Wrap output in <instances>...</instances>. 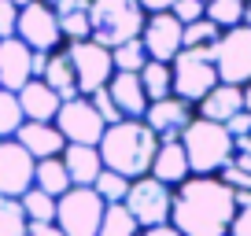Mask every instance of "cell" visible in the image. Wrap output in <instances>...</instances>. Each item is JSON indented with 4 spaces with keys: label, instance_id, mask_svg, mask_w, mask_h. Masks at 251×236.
I'll return each mask as SVG.
<instances>
[{
    "label": "cell",
    "instance_id": "cell-1",
    "mask_svg": "<svg viewBox=\"0 0 251 236\" xmlns=\"http://www.w3.org/2000/svg\"><path fill=\"white\" fill-rule=\"evenodd\" d=\"M233 218H236V192L218 173L188 177L185 185L174 189L170 225L181 236H229Z\"/></svg>",
    "mask_w": 251,
    "mask_h": 236
},
{
    "label": "cell",
    "instance_id": "cell-2",
    "mask_svg": "<svg viewBox=\"0 0 251 236\" xmlns=\"http://www.w3.org/2000/svg\"><path fill=\"white\" fill-rule=\"evenodd\" d=\"M155 151H159V137L137 118H122V122L103 129V141H100L103 170H115L122 177H129V181L151 173Z\"/></svg>",
    "mask_w": 251,
    "mask_h": 236
},
{
    "label": "cell",
    "instance_id": "cell-3",
    "mask_svg": "<svg viewBox=\"0 0 251 236\" xmlns=\"http://www.w3.org/2000/svg\"><path fill=\"white\" fill-rule=\"evenodd\" d=\"M181 144H185L188 166H192V177H211V173H222V166L233 163L236 144L229 137L226 126L218 122H207V118H192L188 129L181 133Z\"/></svg>",
    "mask_w": 251,
    "mask_h": 236
},
{
    "label": "cell",
    "instance_id": "cell-4",
    "mask_svg": "<svg viewBox=\"0 0 251 236\" xmlns=\"http://www.w3.org/2000/svg\"><path fill=\"white\" fill-rule=\"evenodd\" d=\"M144 23H148V11L141 8V0H93V8H89L93 41L103 48L137 41L144 33Z\"/></svg>",
    "mask_w": 251,
    "mask_h": 236
},
{
    "label": "cell",
    "instance_id": "cell-5",
    "mask_svg": "<svg viewBox=\"0 0 251 236\" xmlns=\"http://www.w3.org/2000/svg\"><path fill=\"white\" fill-rule=\"evenodd\" d=\"M174 71V96L196 107L214 85H222L218 78V63H214L211 48H181L177 59L170 63Z\"/></svg>",
    "mask_w": 251,
    "mask_h": 236
},
{
    "label": "cell",
    "instance_id": "cell-6",
    "mask_svg": "<svg viewBox=\"0 0 251 236\" xmlns=\"http://www.w3.org/2000/svg\"><path fill=\"white\" fill-rule=\"evenodd\" d=\"M103 211L107 203L96 196V189H71L55 199V225L63 236H100Z\"/></svg>",
    "mask_w": 251,
    "mask_h": 236
},
{
    "label": "cell",
    "instance_id": "cell-7",
    "mask_svg": "<svg viewBox=\"0 0 251 236\" xmlns=\"http://www.w3.org/2000/svg\"><path fill=\"white\" fill-rule=\"evenodd\" d=\"M126 207L129 214L137 218L141 229H159V225H170V214H174V189L155 177H137L129 185V196H126Z\"/></svg>",
    "mask_w": 251,
    "mask_h": 236
},
{
    "label": "cell",
    "instance_id": "cell-8",
    "mask_svg": "<svg viewBox=\"0 0 251 236\" xmlns=\"http://www.w3.org/2000/svg\"><path fill=\"white\" fill-rule=\"evenodd\" d=\"M214 63H218V78L226 85H248L251 81V26H233L222 30L218 45L211 48Z\"/></svg>",
    "mask_w": 251,
    "mask_h": 236
},
{
    "label": "cell",
    "instance_id": "cell-9",
    "mask_svg": "<svg viewBox=\"0 0 251 236\" xmlns=\"http://www.w3.org/2000/svg\"><path fill=\"white\" fill-rule=\"evenodd\" d=\"M67 55L74 63V74H78V93L93 96L96 89H107V81L115 78V59H111V48L89 41H74L67 45Z\"/></svg>",
    "mask_w": 251,
    "mask_h": 236
},
{
    "label": "cell",
    "instance_id": "cell-10",
    "mask_svg": "<svg viewBox=\"0 0 251 236\" xmlns=\"http://www.w3.org/2000/svg\"><path fill=\"white\" fill-rule=\"evenodd\" d=\"M55 129L63 133L67 144H89V148H100L107 122L96 115V107H93L89 96H78V100H67L59 107V115H55Z\"/></svg>",
    "mask_w": 251,
    "mask_h": 236
},
{
    "label": "cell",
    "instance_id": "cell-11",
    "mask_svg": "<svg viewBox=\"0 0 251 236\" xmlns=\"http://www.w3.org/2000/svg\"><path fill=\"white\" fill-rule=\"evenodd\" d=\"M15 37L23 41L26 48H33V52H55V48H63V33H59L55 8L52 4H41V0H33L30 8H23L19 11Z\"/></svg>",
    "mask_w": 251,
    "mask_h": 236
},
{
    "label": "cell",
    "instance_id": "cell-12",
    "mask_svg": "<svg viewBox=\"0 0 251 236\" xmlns=\"http://www.w3.org/2000/svg\"><path fill=\"white\" fill-rule=\"evenodd\" d=\"M33 155L23 144L11 137V141H0V199H23L33 189Z\"/></svg>",
    "mask_w": 251,
    "mask_h": 236
},
{
    "label": "cell",
    "instance_id": "cell-13",
    "mask_svg": "<svg viewBox=\"0 0 251 236\" xmlns=\"http://www.w3.org/2000/svg\"><path fill=\"white\" fill-rule=\"evenodd\" d=\"M141 41H144L148 59H155V63H174L177 52L185 48V26H181L170 11H159V15H148Z\"/></svg>",
    "mask_w": 251,
    "mask_h": 236
},
{
    "label": "cell",
    "instance_id": "cell-14",
    "mask_svg": "<svg viewBox=\"0 0 251 236\" xmlns=\"http://www.w3.org/2000/svg\"><path fill=\"white\" fill-rule=\"evenodd\" d=\"M192 118H196V107H192V103L177 100V96H166V100L148 103L144 126H148L151 133L159 137V144H163V141H181V133L188 129Z\"/></svg>",
    "mask_w": 251,
    "mask_h": 236
},
{
    "label": "cell",
    "instance_id": "cell-15",
    "mask_svg": "<svg viewBox=\"0 0 251 236\" xmlns=\"http://www.w3.org/2000/svg\"><path fill=\"white\" fill-rule=\"evenodd\" d=\"M26 81H33V48L19 37H0V89L19 93Z\"/></svg>",
    "mask_w": 251,
    "mask_h": 236
},
{
    "label": "cell",
    "instance_id": "cell-16",
    "mask_svg": "<svg viewBox=\"0 0 251 236\" xmlns=\"http://www.w3.org/2000/svg\"><path fill=\"white\" fill-rule=\"evenodd\" d=\"M15 141L33 155V163H41V159H59L63 151H67V141H63V133L55 129V122H23Z\"/></svg>",
    "mask_w": 251,
    "mask_h": 236
},
{
    "label": "cell",
    "instance_id": "cell-17",
    "mask_svg": "<svg viewBox=\"0 0 251 236\" xmlns=\"http://www.w3.org/2000/svg\"><path fill=\"white\" fill-rule=\"evenodd\" d=\"M107 93H111V100H115V107H118L122 118L144 122L151 100H148V93H144V85H141V74H118L115 71V78L107 81Z\"/></svg>",
    "mask_w": 251,
    "mask_h": 236
},
{
    "label": "cell",
    "instance_id": "cell-18",
    "mask_svg": "<svg viewBox=\"0 0 251 236\" xmlns=\"http://www.w3.org/2000/svg\"><path fill=\"white\" fill-rule=\"evenodd\" d=\"M151 177L170 189L185 185L192 177V166H188V155H185V144L181 141H163L155 151V163H151Z\"/></svg>",
    "mask_w": 251,
    "mask_h": 236
},
{
    "label": "cell",
    "instance_id": "cell-19",
    "mask_svg": "<svg viewBox=\"0 0 251 236\" xmlns=\"http://www.w3.org/2000/svg\"><path fill=\"white\" fill-rule=\"evenodd\" d=\"M15 96H19V107H23L26 122H55V115H59V107H63V100L41 78L26 81Z\"/></svg>",
    "mask_w": 251,
    "mask_h": 236
},
{
    "label": "cell",
    "instance_id": "cell-20",
    "mask_svg": "<svg viewBox=\"0 0 251 236\" xmlns=\"http://www.w3.org/2000/svg\"><path fill=\"white\" fill-rule=\"evenodd\" d=\"M244 111V89L240 85H214L211 93L203 96V100L196 103V115L207 118V122H218V126H226L233 115H240Z\"/></svg>",
    "mask_w": 251,
    "mask_h": 236
},
{
    "label": "cell",
    "instance_id": "cell-21",
    "mask_svg": "<svg viewBox=\"0 0 251 236\" xmlns=\"http://www.w3.org/2000/svg\"><path fill=\"white\" fill-rule=\"evenodd\" d=\"M63 166H67V173H71L74 189H93L96 177L103 173L100 148H89V144H67V151H63Z\"/></svg>",
    "mask_w": 251,
    "mask_h": 236
},
{
    "label": "cell",
    "instance_id": "cell-22",
    "mask_svg": "<svg viewBox=\"0 0 251 236\" xmlns=\"http://www.w3.org/2000/svg\"><path fill=\"white\" fill-rule=\"evenodd\" d=\"M41 81H45L63 103L81 96L78 93V74H74V63H71V55H67V45L55 48V52L48 55V71H45V78H41Z\"/></svg>",
    "mask_w": 251,
    "mask_h": 236
},
{
    "label": "cell",
    "instance_id": "cell-23",
    "mask_svg": "<svg viewBox=\"0 0 251 236\" xmlns=\"http://www.w3.org/2000/svg\"><path fill=\"white\" fill-rule=\"evenodd\" d=\"M33 185H37L41 192H48V196H55V199L67 196L74 185H71L67 166H63V155H59V159H41L37 170H33Z\"/></svg>",
    "mask_w": 251,
    "mask_h": 236
},
{
    "label": "cell",
    "instance_id": "cell-24",
    "mask_svg": "<svg viewBox=\"0 0 251 236\" xmlns=\"http://www.w3.org/2000/svg\"><path fill=\"white\" fill-rule=\"evenodd\" d=\"M141 85H144V93H148L151 103L174 96V71H170V63H155V59H148V67L141 71Z\"/></svg>",
    "mask_w": 251,
    "mask_h": 236
},
{
    "label": "cell",
    "instance_id": "cell-25",
    "mask_svg": "<svg viewBox=\"0 0 251 236\" xmlns=\"http://www.w3.org/2000/svg\"><path fill=\"white\" fill-rule=\"evenodd\" d=\"M19 203H23V211H26V218H30V225H55V196L41 192L37 185H33V189L26 192Z\"/></svg>",
    "mask_w": 251,
    "mask_h": 236
},
{
    "label": "cell",
    "instance_id": "cell-26",
    "mask_svg": "<svg viewBox=\"0 0 251 236\" xmlns=\"http://www.w3.org/2000/svg\"><path fill=\"white\" fill-rule=\"evenodd\" d=\"M100 236H141V225H137V218L129 214L126 203H111L107 211H103Z\"/></svg>",
    "mask_w": 251,
    "mask_h": 236
},
{
    "label": "cell",
    "instance_id": "cell-27",
    "mask_svg": "<svg viewBox=\"0 0 251 236\" xmlns=\"http://www.w3.org/2000/svg\"><path fill=\"white\" fill-rule=\"evenodd\" d=\"M111 59H115V71L118 74H141L148 67V52H144V41H126V45L111 48Z\"/></svg>",
    "mask_w": 251,
    "mask_h": 236
},
{
    "label": "cell",
    "instance_id": "cell-28",
    "mask_svg": "<svg viewBox=\"0 0 251 236\" xmlns=\"http://www.w3.org/2000/svg\"><path fill=\"white\" fill-rule=\"evenodd\" d=\"M244 4H248V0H207V19H211L218 30L244 26Z\"/></svg>",
    "mask_w": 251,
    "mask_h": 236
},
{
    "label": "cell",
    "instance_id": "cell-29",
    "mask_svg": "<svg viewBox=\"0 0 251 236\" xmlns=\"http://www.w3.org/2000/svg\"><path fill=\"white\" fill-rule=\"evenodd\" d=\"M26 115L19 107V96L8 93V89H0V141H11V137L23 129Z\"/></svg>",
    "mask_w": 251,
    "mask_h": 236
},
{
    "label": "cell",
    "instance_id": "cell-30",
    "mask_svg": "<svg viewBox=\"0 0 251 236\" xmlns=\"http://www.w3.org/2000/svg\"><path fill=\"white\" fill-rule=\"evenodd\" d=\"M129 185H133L129 177H122V173H115V170H103L100 177H96L93 189H96V196H100L103 203L111 207V203H126V196H129Z\"/></svg>",
    "mask_w": 251,
    "mask_h": 236
},
{
    "label": "cell",
    "instance_id": "cell-31",
    "mask_svg": "<svg viewBox=\"0 0 251 236\" xmlns=\"http://www.w3.org/2000/svg\"><path fill=\"white\" fill-rule=\"evenodd\" d=\"M30 218H26L19 199H0V236H26Z\"/></svg>",
    "mask_w": 251,
    "mask_h": 236
},
{
    "label": "cell",
    "instance_id": "cell-32",
    "mask_svg": "<svg viewBox=\"0 0 251 236\" xmlns=\"http://www.w3.org/2000/svg\"><path fill=\"white\" fill-rule=\"evenodd\" d=\"M218 177L236 192V196H240V192H251V159L248 155H233V163L222 166Z\"/></svg>",
    "mask_w": 251,
    "mask_h": 236
},
{
    "label": "cell",
    "instance_id": "cell-33",
    "mask_svg": "<svg viewBox=\"0 0 251 236\" xmlns=\"http://www.w3.org/2000/svg\"><path fill=\"white\" fill-rule=\"evenodd\" d=\"M222 37V30L211 23V19H200V23L185 26V48H214Z\"/></svg>",
    "mask_w": 251,
    "mask_h": 236
},
{
    "label": "cell",
    "instance_id": "cell-34",
    "mask_svg": "<svg viewBox=\"0 0 251 236\" xmlns=\"http://www.w3.org/2000/svg\"><path fill=\"white\" fill-rule=\"evenodd\" d=\"M170 15L177 19L181 26H188V23H200V19H207V0H177Z\"/></svg>",
    "mask_w": 251,
    "mask_h": 236
},
{
    "label": "cell",
    "instance_id": "cell-35",
    "mask_svg": "<svg viewBox=\"0 0 251 236\" xmlns=\"http://www.w3.org/2000/svg\"><path fill=\"white\" fill-rule=\"evenodd\" d=\"M229 236H251V192L236 196V218H233Z\"/></svg>",
    "mask_w": 251,
    "mask_h": 236
},
{
    "label": "cell",
    "instance_id": "cell-36",
    "mask_svg": "<svg viewBox=\"0 0 251 236\" xmlns=\"http://www.w3.org/2000/svg\"><path fill=\"white\" fill-rule=\"evenodd\" d=\"M89 100H93L96 115H100L103 122H107V126H115V122H122V115H118V107H115V100H111V93H107V89H96V93L89 96Z\"/></svg>",
    "mask_w": 251,
    "mask_h": 236
},
{
    "label": "cell",
    "instance_id": "cell-37",
    "mask_svg": "<svg viewBox=\"0 0 251 236\" xmlns=\"http://www.w3.org/2000/svg\"><path fill=\"white\" fill-rule=\"evenodd\" d=\"M19 30V8L11 0H0V37H15Z\"/></svg>",
    "mask_w": 251,
    "mask_h": 236
},
{
    "label": "cell",
    "instance_id": "cell-38",
    "mask_svg": "<svg viewBox=\"0 0 251 236\" xmlns=\"http://www.w3.org/2000/svg\"><path fill=\"white\" fill-rule=\"evenodd\" d=\"M226 129H229V137H233V141H236V137H248V133H251V111L233 115V118L226 122Z\"/></svg>",
    "mask_w": 251,
    "mask_h": 236
},
{
    "label": "cell",
    "instance_id": "cell-39",
    "mask_svg": "<svg viewBox=\"0 0 251 236\" xmlns=\"http://www.w3.org/2000/svg\"><path fill=\"white\" fill-rule=\"evenodd\" d=\"M93 0H59L55 4V15H67V11H89Z\"/></svg>",
    "mask_w": 251,
    "mask_h": 236
},
{
    "label": "cell",
    "instance_id": "cell-40",
    "mask_svg": "<svg viewBox=\"0 0 251 236\" xmlns=\"http://www.w3.org/2000/svg\"><path fill=\"white\" fill-rule=\"evenodd\" d=\"M174 4H177V0H141V8L148 11V15H159V11H174Z\"/></svg>",
    "mask_w": 251,
    "mask_h": 236
},
{
    "label": "cell",
    "instance_id": "cell-41",
    "mask_svg": "<svg viewBox=\"0 0 251 236\" xmlns=\"http://www.w3.org/2000/svg\"><path fill=\"white\" fill-rule=\"evenodd\" d=\"M48 55H52V52H33V78H45V71H48Z\"/></svg>",
    "mask_w": 251,
    "mask_h": 236
},
{
    "label": "cell",
    "instance_id": "cell-42",
    "mask_svg": "<svg viewBox=\"0 0 251 236\" xmlns=\"http://www.w3.org/2000/svg\"><path fill=\"white\" fill-rule=\"evenodd\" d=\"M26 236H63V229L59 225H30Z\"/></svg>",
    "mask_w": 251,
    "mask_h": 236
},
{
    "label": "cell",
    "instance_id": "cell-43",
    "mask_svg": "<svg viewBox=\"0 0 251 236\" xmlns=\"http://www.w3.org/2000/svg\"><path fill=\"white\" fill-rule=\"evenodd\" d=\"M141 236H181L174 225H159V229H141Z\"/></svg>",
    "mask_w": 251,
    "mask_h": 236
},
{
    "label": "cell",
    "instance_id": "cell-44",
    "mask_svg": "<svg viewBox=\"0 0 251 236\" xmlns=\"http://www.w3.org/2000/svg\"><path fill=\"white\" fill-rule=\"evenodd\" d=\"M233 144H236V155H248V159H251V133H248V137H236Z\"/></svg>",
    "mask_w": 251,
    "mask_h": 236
},
{
    "label": "cell",
    "instance_id": "cell-45",
    "mask_svg": "<svg viewBox=\"0 0 251 236\" xmlns=\"http://www.w3.org/2000/svg\"><path fill=\"white\" fill-rule=\"evenodd\" d=\"M244 111H251V81L244 85Z\"/></svg>",
    "mask_w": 251,
    "mask_h": 236
},
{
    "label": "cell",
    "instance_id": "cell-46",
    "mask_svg": "<svg viewBox=\"0 0 251 236\" xmlns=\"http://www.w3.org/2000/svg\"><path fill=\"white\" fill-rule=\"evenodd\" d=\"M244 26H251V0L244 4Z\"/></svg>",
    "mask_w": 251,
    "mask_h": 236
},
{
    "label": "cell",
    "instance_id": "cell-47",
    "mask_svg": "<svg viewBox=\"0 0 251 236\" xmlns=\"http://www.w3.org/2000/svg\"><path fill=\"white\" fill-rule=\"evenodd\" d=\"M11 4H15V8H19V11H23V8H30L33 0H11Z\"/></svg>",
    "mask_w": 251,
    "mask_h": 236
},
{
    "label": "cell",
    "instance_id": "cell-48",
    "mask_svg": "<svg viewBox=\"0 0 251 236\" xmlns=\"http://www.w3.org/2000/svg\"><path fill=\"white\" fill-rule=\"evenodd\" d=\"M41 4H52V8H55V4H59V0H41Z\"/></svg>",
    "mask_w": 251,
    "mask_h": 236
}]
</instances>
